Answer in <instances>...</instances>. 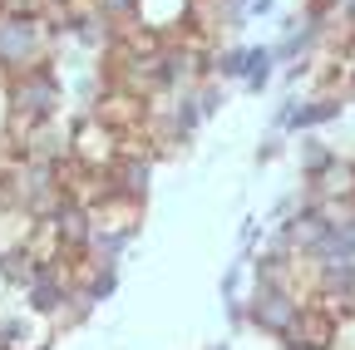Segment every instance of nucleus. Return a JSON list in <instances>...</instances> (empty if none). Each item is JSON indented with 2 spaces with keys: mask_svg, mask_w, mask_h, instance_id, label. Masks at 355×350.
<instances>
[{
  "mask_svg": "<svg viewBox=\"0 0 355 350\" xmlns=\"http://www.w3.org/2000/svg\"><path fill=\"white\" fill-rule=\"evenodd\" d=\"M301 207V188H291V193H282L272 207H266V227H277V222H286V217Z\"/></svg>",
  "mask_w": 355,
  "mask_h": 350,
  "instance_id": "obj_28",
  "label": "nucleus"
},
{
  "mask_svg": "<svg viewBox=\"0 0 355 350\" xmlns=\"http://www.w3.org/2000/svg\"><path fill=\"white\" fill-rule=\"evenodd\" d=\"M0 291H6V286H0Z\"/></svg>",
  "mask_w": 355,
  "mask_h": 350,
  "instance_id": "obj_33",
  "label": "nucleus"
},
{
  "mask_svg": "<svg viewBox=\"0 0 355 350\" xmlns=\"http://www.w3.org/2000/svg\"><path fill=\"white\" fill-rule=\"evenodd\" d=\"M286 148H291V139H286V134H277V128H266V134L257 139L252 168H272V163H282V158H286Z\"/></svg>",
  "mask_w": 355,
  "mask_h": 350,
  "instance_id": "obj_24",
  "label": "nucleus"
},
{
  "mask_svg": "<svg viewBox=\"0 0 355 350\" xmlns=\"http://www.w3.org/2000/svg\"><path fill=\"white\" fill-rule=\"evenodd\" d=\"M0 104H6V123H15V128L44 123V119H64L69 89H64L60 64H44V69H25L15 79H0Z\"/></svg>",
  "mask_w": 355,
  "mask_h": 350,
  "instance_id": "obj_1",
  "label": "nucleus"
},
{
  "mask_svg": "<svg viewBox=\"0 0 355 350\" xmlns=\"http://www.w3.org/2000/svg\"><path fill=\"white\" fill-rule=\"evenodd\" d=\"M340 114H345V99H340V94H316V89L291 94L286 139H296V134H321V128H331Z\"/></svg>",
  "mask_w": 355,
  "mask_h": 350,
  "instance_id": "obj_5",
  "label": "nucleus"
},
{
  "mask_svg": "<svg viewBox=\"0 0 355 350\" xmlns=\"http://www.w3.org/2000/svg\"><path fill=\"white\" fill-rule=\"evenodd\" d=\"M336 331H340V316L331 311V306H321V301H306L301 311H296V321H291V331L277 340V345H336Z\"/></svg>",
  "mask_w": 355,
  "mask_h": 350,
  "instance_id": "obj_7",
  "label": "nucleus"
},
{
  "mask_svg": "<svg viewBox=\"0 0 355 350\" xmlns=\"http://www.w3.org/2000/svg\"><path fill=\"white\" fill-rule=\"evenodd\" d=\"M340 6H345V0H301V10H306L311 20H331Z\"/></svg>",
  "mask_w": 355,
  "mask_h": 350,
  "instance_id": "obj_29",
  "label": "nucleus"
},
{
  "mask_svg": "<svg viewBox=\"0 0 355 350\" xmlns=\"http://www.w3.org/2000/svg\"><path fill=\"white\" fill-rule=\"evenodd\" d=\"M89 114H99L109 128H119V134H133V128H144V119H148V99H139L133 89H123V84H109L104 99Z\"/></svg>",
  "mask_w": 355,
  "mask_h": 350,
  "instance_id": "obj_8",
  "label": "nucleus"
},
{
  "mask_svg": "<svg viewBox=\"0 0 355 350\" xmlns=\"http://www.w3.org/2000/svg\"><path fill=\"white\" fill-rule=\"evenodd\" d=\"M222 316H227V335H247V291L242 296H217Z\"/></svg>",
  "mask_w": 355,
  "mask_h": 350,
  "instance_id": "obj_27",
  "label": "nucleus"
},
{
  "mask_svg": "<svg viewBox=\"0 0 355 350\" xmlns=\"http://www.w3.org/2000/svg\"><path fill=\"white\" fill-rule=\"evenodd\" d=\"M153 173H158L153 158H144V153H123V158L109 168V178H114V188H119L123 198L148 202V193H153Z\"/></svg>",
  "mask_w": 355,
  "mask_h": 350,
  "instance_id": "obj_10",
  "label": "nucleus"
},
{
  "mask_svg": "<svg viewBox=\"0 0 355 350\" xmlns=\"http://www.w3.org/2000/svg\"><path fill=\"white\" fill-rule=\"evenodd\" d=\"M282 350H326V345H282Z\"/></svg>",
  "mask_w": 355,
  "mask_h": 350,
  "instance_id": "obj_32",
  "label": "nucleus"
},
{
  "mask_svg": "<svg viewBox=\"0 0 355 350\" xmlns=\"http://www.w3.org/2000/svg\"><path fill=\"white\" fill-rule=\"evenodd\" d=\"M282 10V0H247V20L257 25V20H272Z\"/></svg>",
  "mask_w": 355,
  "mask_h": 350,
  "instance_id": "obj_30",
  "label": "nucleus"
},
{
  "mask_svg": "<svg viewBox=\"0 0 355 350\" xmlns=\"http://www.w3.org/2000/svg\"><path fill=\"white\" fill-rule=\"evenodd\" d=\"M198 15L207 20L212 35L222 40H237L252 20H247V0H198Z\"/></svg>",
  "mask_w": 355,
  "mask_h": 350,
  "instance_id": "obj_13",
  "label": "nucleus"
},
{
  "mask_svg": "<svg viewBox=\"0 0 355 350\" xmlns=\"http://www.w3.org/2000/svg\"><path fill=\"white\" fill-rule=\"evenodd\" d=\"M301 188H306V183H301ZM306 198L316 202V212L326 217V227H350V222H355V198H316L311 188H306Z\"/></svg>",
  "mask_w": 355,
  "mask_h": 350,
  "instance_id": "obj_23",
  "label": "nucleus"
},
{
  "mask_svg": "<svg viewBox=\"0 0 355 350\" xmlns=\"http://www.w3.org/2000/svg\"><path fill=\"white\" fill-rule=\"evenodd\" d=\"M272 84H277L272 45H252V64H247V79L237 84V89H242V94H252V99H266V94H272Z\"/></svg>",
  "mask_w": 355,
  "mask_h": 350,
  "instance_id": "obj_19",
  "label": "nucleus"
},
{
  "mask_svg": "<svg viewBox=\"0 0 355 350\" xmlns=\"http://www.w3.org/2000/svg\"><path fill=\"white\" fill-rule=\"evenodd\" d=\"M64 123H69V153H74L84 168L109 173V168L123 158V134H119V128H109L99 114L74 109V114H64Z\"/></svg>",
  "mask_w": 355,
  "mask_h": 350,
  "instance_id": "obj_3",
  "label": "nucleus"
},
{
  "mask_svg": "<svg viewBox=\"0 0 355 350\" xmlns=\"http://www.w3.org/2000/svg\"><path fill=\"white\" fill-rule=\"evenodd\" d=\"M247 64H252V45H242V40H222L212 50V79H222V84H242Z\"/></svg>",
  "mask_w": 355,
  "mask_h": 350,
  "instance_id": "obj_18",
  "label": "nucleus"
},
{
  "mask_svg": "<svg viewBox=\"0 0 355 350\" xmlns=\"http://www.w3.org/2000/svg\"><path fill=\"white\" fill-rule=\"evenodd\" d=\"M55 60H60V45L44 35L40 15H0V79L44 69Z\"/></svg>",
  "mask_w": 355,
  "mask_h": 350,
  "instance_id": "obj_2",
  "label": "nucleus"
},
{
  "mask_svg": "<svg viewBox=\"0 0 355 350\" xmlns=\"http://www.w3.org/2000/svg\"><path fill=\"white\" fill-rule=\"evenodd\" d=\"M50 222H55V232H60V242H64V252H89V242H94V207H84V202H60L55 212H50Z\"/></svg>",
  "mask_w": 355,
  "mask_h": 350,
  "instance_id": "obj_9",
  "label": "nucleus"
},
{
  "mask_svg": "<svg viewBox=\"0 0 355 350\" xmlns=\"http://www.w3.org/2000/svg\"><path fill=\"white\" fill-rule=\"evenodd\" d=\"M252 286V256L232 252V261L222 267V281H217V296H242Z\"/></svg>",
  "mask_w": 355,
  "mask_h": 350,
  "instance_id": "obj_22",
  "label": "nucleus"
},
{
  "mask_svg": "<svg viewBox=\"0 0 355 350\" xmlns=\"http://www.w3.org/2000/svg\"><path fill=\"white\" fill-rule=\"evenodd\" d=\"M336 163V143L321 139V134H296V178L311 183V178H321V173Z\"/></svg>",
  "mask_w": 355,
  "mask_h": 350,
  "instance_id": "obj_15",
  "label": "nucleus"
},
{
  "mask_svg": "<svg viewBox=\"0 0 355 350\" xmlns=\"http://www.w3.org/2000/svg\"><path fill=\"white\" fill-rule=\"evenodd\" d=\"M94 316H99V306L89 301L79 286H69V296L60 301V311L50 316V326H55V335H74V331H84V326L94 321Z\"/></svg>",
  "mask_w": 355,
  "mask_h": 350,
  "instance_id": "obj_17",
  "label": "nucleus"
},
{
  "mask_svg": "<svg viewBox=\"0 0 355 350\" xmlns=\"http://www.w3.org/2000/svg\"><path fill=\"white\" fill-rule=\"evenodd\" d=\"M139 247V232L128 227H94V242H89V256H99L104 267H123Z\"/></svg>",
  "mask_w": 355,
  "mask_h": 350,
  "instance_id": "obj_16",
  "label": "nucleus"
},
{
  "mask_svg": "<svg viewBox=\"0 0 355 350\" xmlns=\"http://www.w3.org/2000/svg\"><path fill=\"white\" fill-rule=\"evenodd\" d=\"M301 306H306V296L296 286H247V331L282 340Z\"/></svg>",
  "mask_w": 355,
  "mask_h": 350,
  "instance_id": "obj_4",
  "label": "nucleus"
},
{
  "mask_svg": "<svg viewBox=\"0 0 355 350\" xmlns=\"http://www.w3.org/2000/svg\"><path fill=\"white\" fill-rule=\"evenodd\" d=\"M301 261H306V267H355V222L350 227H326V237L311 247Z\"/></svg>",
  "mask_w": 355,
  "mask_h": 350,
  "instance_id": "obj_11",
  "label": "nucleus"
},
{
  "mask_svg": "<svg viewBox=\"0 0 355 350\" xmlns=\"http://www.w3.org/2000/svg\"><path fill=\"white\" fill-rule=\"evenodd\" d=\"M261 242H266V217L242 212V222H237V252H242V256H252Z\"/></svg>",
  "mask_w": 355,
  "mask_h": 350,
  "instance_id": "obj_26",
  "label": "nucleus"
},
{
  "mask_svg": "<svg viewBox=\"0 0 355 350\" xmlns=\"http://www.w3.org/2000/svg\"><path fill=\"white\" fill-rule=\"evenodd\" d=\"M15 128V123H10ZM20 134V158H35V163H64L74 158L69 153V123L64 119H44V123H30V128H15Z\"/></svg>",
  "mask_w": 355,
  "mask_h": 350,
  "instance_id": "obj_6",
  "label": "nucleus"
},
{
  "mask_svg": "<svg viewBox=\"0 0 355 350\" xmlns=\"http://www.w3.org/2000/svg\"><path fill=\"white\" fill-rule=\"evenodd\" d=\"M35 272H40V261H35L25 247H6V252H0V286H6V296H10L15 306H20V296L30 291Z\"/></svg>",
  "mask_w": 355,
  "mask_h": 350,
  "instance_id": "obj_14",
  "label": "nucleus"
},
{
  "mask_svg": "<svg viewBox=\"0 0 355 350\" xmlns=\"http://www.w3.org/2000/svg\"><path fill=\"white\" fill-rule=\"evenodd\" d=\"M316 198H355V158H340L336 153V163L321 173V178H311L306 183Z\"/></svg>",
  "mask_w": 355,
  "mask_h": 350,
  "instance_id": "obj_20",
  "label": "nucleus"
},
{
  "mask_svg": "<svg viewBox=\"0 0 355 350\" xmlns=\"http://www.w3.org/2000/svg\"><path fill=\"white\" fill-rule=\"evenodd\" d=\"M202 350H232V340H207Z\"/></svg>",
  "mask_w": 355,
  "mask_h": 350,
  "instance_id": "obj_31",
  "label": "nucleus"
},
{
  "mask_svg": "<svg viewBox=\"0 0 355 350\" xmlns=\"http://www.w3.org/2000/svg\"><path fill=\"white\" fill-rule=\"evenodd\" d=\"M198 10V0H139V20L153 25L163 40H173L178 30H183Z\"/></svg>",
  "mask_w": 355,
  "mask_h": 350,
  "instance_id": "obj_12",
  "label": "nucleus"
},
{
  "mask_svg": "<svg viewBox=\"0 0 355 350\" xmlns=\"http://www.w3.org/2000/svg\"><path fill=\"white\" fill-rule=\"evenodd\" d=\"M227 89H232V84H222V79H202V84H198V104H202V119H207V123L227 109Z\"/></svg>",
  "mask_w": 355,
  "mask_h": 350,
  "instance_id": "obj_25",
  "label": "nucleus"
},
{
  "mask_svg": "<svg viewBox=\"0 0 355 350\" xmlns=\"http://www.w3.org/2000/svg\"><path fill=\"white\" fill-rule=\"evenodd\" d=\"M25 252L40 261V267H44V261H60V256H64V242H60V232H55L50 217H35V227H30V237H25Z\"/></svg>",
  "mask_w": 355,
  "mask_h": 350,
  "instance_id": "obj_21",
  "label": "nucleus"
}]
</instances>
